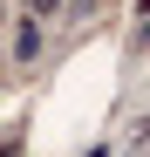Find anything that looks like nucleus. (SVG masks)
<instances>
[{
  "label": "nucleus",
  "instance_id": "f257e3e1",
  "mask_svg": "<svg viewBox=\"0 0 150 157\" xmlns=\"http://www.w3.org/2000/svg\"><path fill=\"white\" fill-rule=\"evenodd\" d=\"M41 34H48V21L21 14V28H14V62H21V68H34V62H41Z\"/></svg>",
  "mask_w": 150,
  "mask_h": 157
},
{
  "label": "nucleus",
  "instance_id": "f03ea898",
  "mask_svg": "<svg viewBox=\"0 0 150 157\" xmlns=\"http://www.w3.org/2000/svg\"><path fill=\"white\" fill-rule=\"evenodd\" d=\"M62 7H68V0H28V14H34V21H55Z\"/></svg>",
  "mask_w": 150,
  "mask_h": 157
},
{
  "label": "nucleus",
  "instance_id": "7ed1b4c3",
  "mask_svg": "<svg viewBox=\"0 0 150 157\" xmlns=\"http://www.w3.org/2000/svg\"><path fill=\"white\" fill-rule=\"evenodd\" d=\"M7 14H14V0H0V28H7Z\"/></svg>",
  "mask_w": 150,
  "mask_h": 157
},
{
  "label": "nucleus",
  "instance_id": "20e7f679",
  "mask_svg": "<svg viewBox=\"0 0 150 157\" xmlns=\"http://www.w3.org/2000/svg\"><path fill=\"white\" fill-rule=\"evenodd\" d=\"M0 157H14V144H0Z\"/></svg>",
  "mask_w": 150,
  "mask_h": 157
}]
</instances>
